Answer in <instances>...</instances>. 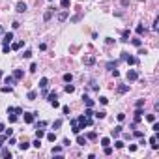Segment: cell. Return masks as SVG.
Returning a JSON list of instances; mask_svg holds the SVG:
<instances>
[{
	"instance_id": "obj_21",
	"label": "cell",
	"mask_w": 159,
	"mask_h": 159,
	"mask_svg": "<svg viewBox=\"0 0 159 159\" xmlns=\"http://www.w3.org/2000/svg\"><path fill=\"white\" fill-rule=\"evenodd\" d=\"M66 19H67V13H66V11H64V13H60V15H58V21H60V23H64Z\"/></svg>"
},
{
	"instance_id": "obj_16",
	"label": "cell",
	"mask_w": 159,
	"mask_h": 159,
	"mask_svg": "<svg viewBox=\"0 0 159 159\" xmlns=\"http://www.w3.org/2000/svg\"><path fill=\"white\" fill-rule=\"evenodd\" d=\"M62 127V120H56V122H53V129H60Z\"/></svg>"
},
{
	"instance_id": "obj_22",
	"label": "cell",
	"mask_w": 159,
	"mask_h": 159,
	"mask_svg": "<svg viewBox=\"0 0 159 159\" xmlns=\"http://www.w3.org/2000/svg\"><path fill=\"white\" fill-rule=\"evenodd\" d=\"M49 103L53 105V107H60V103H58V97H54V99H49Z\"/></svg>"
},
{
	"instance_id": "obj_43",
	"label": "cell",
	"mask_w": 159,
	"mask_h": 159,
	"mask_svg": "<svg viewBox=\"0 0 159 159\" xmlns=\"http://www.w3.org/2000/svg\"><path fill=\"white\" fill-rule=\"evenodd\" d=\"M114 144H116V148H124V142H122V140H116Z\"/></svg>"
},
{
	"instance_id": "obj_40",
	"label": "cell",
	"mask_w": 159,
	"mask_h": 159,
	"mask_svg": "<svg viewBox=\"0 0 159 159\" xmlns=\"http://www.w3.org/2000/svg\"><path fill=\"white\" fill-rule=\"evenodd\" d=\"M62 8H69V0H62Z\"/></svg>"
},
{
	"instance_id": "obj_26",
	"label": "cell",
	"mask_w": 159,
	"mask_h": 159,
	"mask_svg": "<svg viewBox=\"0 0 159 159\" xmlns=\"http://www.w3.org/2000/svg\"><path fill=\"white\" fill-rule=\"evenodd\" d=\"M32 146H34V148H41V140H39V138H36V140L32 142Z\"/></svg>"
},
{
	"instance_id": "obj_46",
	"label": "cell",
	"mask_w": 159,
	"mask_h": 159,
	"mask_svg": "<svg viewBox=\"0 0 159 159\" xmlns=\"http://www.w3.org/2000/svg\"><path fill=\"white\" fill-rule=\"evenodd\" d=\"M6 131V127H4V124H0V133H4Z\"/></svg>"
},
{
	"instance_id": "obj_15",
	"label": "cell",
	"mask_w": 159,
	"mask_h": 159,
	"mask_svg": "<svg viewBox=\"0 0 159 159\" xmlns=\"http://www.w3.org/2000/svg\"><path fill=\"white\" fill-rule=\"evenodd\" d=\"M53 11H54V9H53V8H51L49 11H45V15H43V19H45V21H49L51 17H53Z\"/></svg>"
},
{
	"instance_id": "obj_33",
	"label": "cell",
	"mask_w": 159,
	"mask_h": 159,
	"mask_svg": "<svg viewBox=\"0 0 159 159\" xmlns=\"http://www.w3.org/2000/svg\"><path fill=\"white\" fill-rule=\"evenodd\" d=\"M43 135H45V133H43V129H39V127H38V131H36V137H38V138H41Z\"/></svg>"
},
{
	"instance_id": "obj_38",
	"label": "cell",
	"mask_w": 159,
	"mask_h": 159,
	"mask_svg": "<svg viewBox=\"0 0 159 159\" xmlns=\"http://www.w3.org/2000/svg\"><path fill=\"white\" fill-rule=\"evenodd\" d=\"M105 154L110 155V154H112V148H110V146H105Z\"/></svg>"
},
{
	"instance_id": "obj_7",
	"label": "cell",
	"mask_w": 159,
	"mask_h": 159,
	"mask_svg": "<svg viewBox=\"0 0 159 159\" xmlns=\"http://www.w3.org/2000/svg\"><path fill=\"white\" fill-rule=\"evenodd\" d=\"M82 101H84V103H86V107H94V99H90V97H88L86 94H84V96H82Z\"/></svg>"
},
{
	"instance_id": "obj_1",
	"label": "cell",
	"mask_w": 159,
	"mask_h": 159,
	"mask_svg": "<svg viewBox=\"0 0 159 159\" xmlns=\"http://www.w3.org/2000/svg\"><path fill=\"white\" fill-rule=\"evenodd\" d=\"M77 124H79L80 129H84L86 126H92V120H90L88 116H79V118H77Z\"/></svg>"
},
{
	"instance_id": "obj_45",
	"label": "cell",
	"mask_w": 159,
	"mask_h": 159,
	"mask_svg": "<svg viewBox=\"0 0 159 159\" xmlns=\"http://www.w3.org/2000/svg\"><path fill=\"white\" fill-rule=\"evenodd\" d=\"M4 135H6V137H11V135H13V129H8V131L4 133Z\"/></svg>"
},
{
	"instance_id": "obj_48",
	"label": "cell",
	"mask_w": 159,
	"mask_h": 159,
	"mask_svg": "<svg viewBox=\"0 0 159 159\" xmlns=\"http://www.w3.org/2000/svg\"><path fill=\"white\" fill-rule=\"evenodd\" d=\"M0 77H2V71H0Z\"/></svg>"
},
{
	"instance_id": "obj_31",
	"label": "cell",
	"mask_w": 159,
	"mask_h": 159,
	"mask_svg": "<svg viewBox=\"0 0 159 159\" xmlns=\"http://www.w3.org/2000/svg\"><path fill=\"white\" fill-rule=\"evenodd\" d=\"M109 144H110V140H109L107 137H105V138H101V146H109Z\"/></svg>"
},
{
	"instance_id": "obj_17",
	"label": "cell",
	"mask_w": 159,
	"mask_h": 159,
	"mask_svg": "<svg viewBox=\"0 0 159 159\" xmlns=\"http://www.w3.org/2000/svg\"><path fill=\"white\" fill-rule=\"evenodd\" d=\"M15 80H17L15 77H9V75L6 77V84H15Z\"/></svg>"
},
{
	"instance_id": "obj_12",
	"label": "cell",
	"mask_w": 159,
	"mask_h": 159,
	"mask_svg": "<svg viewBox=\"0 0 159 159\" xmlns=\"http://www.w3.org/2000/svg\"><path fill=\"white\" fill-rule=\"evenodd\" d=\"M122 129H124V127H122V126H116V127H114V129H112V137H118V135L122 133Z\"/></svg>"
},
{
	"instance_id": "obj_34",
	"label": "cell",
	"mask_w": 159,
	"mask_h": 159,
	"mask_svg": "<svg viewBox=\"0 0 159 159\" xmlns=\"http://www.w3.org/2000/svg\"><path fill=\"white\" fill-rule=\"evenodd\" d=\"M30 56H32V51H25L23 53V58H30Z\"/></svg>"
},
{
	"instance_id": "obj_19",
	"label": "cell",
	"mask_w": 159,
	"mask_h": 159,
	"mask_svg": "<svg viewBox=\"0 0 159 159\" xmlns=\"http://www.w3.org/2000/svg\"><path fill=\"white\" fill-rule=\"evenodd\" d=\"M64 80H66V82H71V80H73V75H71V73H66V75H64Z\"/></svg>"
},
{
	"instance_id": "obj_5",
	"label": "cell",
	"mask_w": 159,
	"mask_h": 159,
	"mask_svg": "<svg viewBox=\"0 0 159 159\" xmlns=\"http://www.w3.org/2000/svg\"><path fill=\"white\" fill-rule=\"evenodd\" d=\"M34 118H36V114H32V112H26L25 114V122H26V124H32Z\"/></svg>"
},
{
	"instance_id": "obj_41",
	"label": "cell",
	"mask_w": 159,
	"mask_h": 159,
	"mask_svg": "<svg viewBox=\"0 0 159 159\" xmlns=\"http://www.w3.org/2000/svg\"><path fill=\"white\" fill-rule=\"evenodd\" d=\"M2 92H4V94H8V92H11V86H4V88H2Z\"/></svg>"
},
{
	"instance_id": "obj_2",
	"label": "cell",
	"mask_w": 159,
	"mask_h": 159,
	"mask_svg": "<svg viewBox=\"0 0 159 159\" xmlns=\"http://www.w3.org/2000/svg\"><path fill=\"white\" fill-rule=\"evenodd\" d=\"M137 79H138V73L135 69H129L127 71V80H137Z\"/></svg>"
},
{
	"instance_id": "obj_23",
	"label": "cell",
	"mask_w": 159,
	"mask_h": 159,
	"mask_svg": "<svg viewBox=\"0 0 159 159\" xmlns=\"http://www.w3.org/2000/svg\"><path fill=\"white\" fill-rule=\"evenodd\" d=\"M60 155V154H62V148H60V146H54V148H53V155Z\"/></svg>"
},
{
	"instance_id": "obj_10",
	"label": "cell",
	"mask_w": 159,
	"mask_h": 159,
	"mask_svg": "<svg viewBox=\"0 0 159 159\" xmlns=\"http://www.w3.org/2000/svg\"><path fill=\"white\" fill-rule=\"evenodd\" d=\"M118 92H120V94L129 92V84H122V86H118Z\"/></svg>"
},
{
	"instance_id": "obj_18",
	"label": "cell",
	"mask_w": 159,
	"mask_h": 159,
	"mask_svg": "<svg viewBox=\"0 0 159 159\" xmlns=\"http://www.w3.org/2000/svg\"><path fill=\"white\" fill-rule=\"evenodd\" d=\"M47 140L54 142V140H56V133H49V135H47Z\"/></svg>"
},
{
	"instance_id": "obj_42",
	"label": "cell",
	"mask_w": 159,
	"mask_h": 159,
	"mask_svg": "<svg viewBox=\"0 0 159 159\" xmlns=\"http://www.w3.org/2000/svg\"><path fill=\"white\" fill-rule=\"evenodd\" d=\"M62 110H64V114H69V107H67V105H64Z\"/></svg>"
},
{
	"instance_id": "obj_8",
	"label": "cell",
	"mask_w": 159,
	"mask_h": 159,
	"mask_svg": "<svg viewBox=\"0 0 159 159\" xmlns=\"http://www.w3.org/2000/svg\"><path fill=\"white\" fill-rule=\"evenodd\" d=\"M71 127H73V133H77V135L80 133V127H79V124H77V120H71Z\"/></svg>"
},
{
	"instance_id": "obj_20",
	"label": "cell",
	"mask_w": 159,
	"mask_h": 159,
	"mask_svg": "<svg viewBox=\"0 0 159 159\" xmlns=\"http://www.w3.org/2000/svg\"><path fill=\"white\" fill-rule=\"evenodd\" d=\"M23 45H25L23 41H17V43H13V45H11V49H15V51H17V49H21Z\"/></svg>"
},
{
	"instance_id": "obj_11",
	"label": "cell",
	"mask_w": 159,
	"mask_h": 159,
	"mask_svg": "<svg viewBox=\"0 0 159 159\" xmlns=\"http://www.w3.org/2000/svg\"><path fill=\"white\" fill-rule=\"evenodd\" d=\"M86 140H88V138L82 137V135H79V137H77V142H79V146H84V144H86Z\"/></svg>"
},
{
	"instance_id": "obj_37",
	"label": "cell",
	"mask_w": 159,
	"mask_h": 159,
	"mask_svg": "<svg viewBox=\"0 0 159 159\" xmlns=\"http://www.w3.org/2000/svg\"><path fill=\"white\" fill-rule=\"evenodd\" d=\"M105 114H107V112H103V110H101V112H96V118L101 120V118H105Z\"/></svg>"
},
{
	"instance_id": "obj_35",
	"label": "cell",
	"mask_w": 159,
	"mask_h": 159,
	"mask_svg": "<svg viewBox=\"0 0 159 159\" xmlns=\"http://www.w3.org/2000/svg\"><path fill=\"white\" fill-rule=\"evenodd\" d=\"M137 34H138V36H142V34H144V26H137Z\"/></svg>"
},
{
	"instance_id": "obj_14",
	"label": "cell",
	"mask_w": 159,
	"mask_h": 159,
	"mask_svg": "<svg viewBox=\"0 0 159 159\" xmlns=\"http://www.w3.org/2000/svg\"><path fill=\"white\" fill-rule=\"evenodd\" d=\"M64 90H66L67 94H71V92H75V86H73V84H66V86H64Z\"/></svg>"
},
{
	"instance_id": "obj_24",
	"label": "cell",
	"mask_w": 159,
	"mask_h": 159,
	"mask_svg": "<svg viewBox=\"0 0 159 159\" xmlns=\"http://www.w3.org/2000/svg\"><path fill=\"white\" fill-rule=\"evenodd\" d=\"M47 84H49V80H47L45 77H43V79L39 80V86H41V88H47Z\"/></svg>"
},
{
	"instance_id": "obj_13",
	"label": "cell",
	"mask_w": 159,
	"mask_h": 159,
	"mask_svg": "<svg viewBox=\"0 0 159 159\" xmlns=\"http://www.w3.org/2000/svg\"><path fill=\"white\" fill-rule=\"evenodd\" d=\"M150 144H152V148H154V150H157V146H159V144H157V137H152V138H150Z\"/></svg>"
},
{
	"instance_id": "obj_27",
	"label": "cell",
	"mask_w": 159,
	"mask_h": 159,
	"mask_svg": "<svg viewBox=\"0 0 159 159\" xmlns=\"http://www.w3.org/2000/svg\"><path fill=\"white\" fill-rule=\"evenodd\" d=\"M131 43H133L135 47H140V45H142V41H140L138 38H137V39H131Z\"/></svg>"
},
{
	"instance_id": "obj_36",
	"label": "cell",
	"mask_w": 159,
	"mask_h": 159,
	"mask_svg": "<svg viewBox=\"0 0 159 159\" xmlns=\"http://www.w3.org/2000/svg\"><path fill=\"white\" fill-rule=\"evenodd\" d=\"M146 120H148V122H155V114H148Z\"/></svg>"
},
{
	"instance_id": "obj_47",
	"label": "cell",
	"mask_w": 159,
	"mask_h": 159,
	"mask_svg": "<svg viewBox=\"0 0 159 159\" xmlns=\"http://www.w3.org/2000/svg\"><path fill=\"white\" fill-rule=\"evenodd\" d=\"M2 34H4V26H0V36H2Z\"/></svg>"
},
{
	"instance_id": "obj_6",
	"label": "cell",
	"mask_w": 159,
	"mask_h": 159,
	"mask_svg": "<svg viewBox=\"0 0 159 159\" xmlns=\"http://www.w3.org/2000/svg\"><path fill=\"white\" fill-rule=\"evenodd\" d=\"M13 77H15L17 80L23 79V77H25V71H23V69H15V71H13Z\"/></svg>"
},
{
	"instance_id": "obj_4",
	"label": "cell",
	"mask_w": 159,
	"mask_h": 159,
	"mask_svg": "<svg viewBox=\"0 0 159 159\" xmlns=\"http://www.w3.org/2000/svg\"><path fill=\"white\" fill-rule=\"evenodd\" d=\"M11 39H13V34L8 32V34H4V39H2V41H4V45H9V41H11Z\"/></svg>"
},
{
	"instance_id": "obj_39",
	"label": "cell",
	"mask_w": 159,
	"mask_h": 159,
	"mask_svg": "<svg viewBox=\"0 0 159 159\" xmlns=\"http://www.w3.org/2000/svg\"><path fill=\"white\" fill-rule=\"evenodd\" d=\"M84 62H86V66H92V64L96 62V60H94V58H86V60H84Z\"/></svg>"
},
{
	"instance_id": "obj_44",
	"label": "cell",
	"mask_w": 159,
	"mask_h": 159,
	"mask_svg": "<svg viewBox=\"0 0 159 159\" xmlns=\"http://www.w3.org/2000/svg\"><path fill=\"white\" fill-rule=\"evenodd\" d=\"M6 138H8L6 135H2V137H0V148H2V144H4V140H6Z\"/></svg>"
},
{
	"instance_id": "obj_28",
	"label": "cell",
	"mask_w": 159,
	"mask_h": 159,
	"mask_svg": "<svg viewBox=\"0 0 159 159\" xmlns=\"http://www.w3.org/2000/svg\"><path fill=\"white\" fill-rule=\"evenodd\" d=\"M28 146H30L28 142H21L19 144V150H28Z\"/></svg>"
},
{
	"instance_id": "obj_3",
	"label": "cell",
	"mask_w": 159,
	"mask_h": 159,
	"mask_svg": "<svg viewBox=\"0 0 159 159\" xmlns=\"http://www.w3.org/2000/svg\"><path fill=\"white\" fill-rule=\"evenodd\" d=\"M15 9H17V13H25L26 11V4H25V2H19Z\"/></svg>"
},
{
	"instance_id": "obj_9",
	"label": "cell",
	"mask_w": 159,
	"mask_h": 159,
	"mask_svg": "<svg viewBox=\"0 0 159 159\" xmlns=\"http://www.w3.org/2000/svg\"><path fill=\"white\" fill-rule=\"evenodd\" d=\"M0 155H2V157H6V159H11V152L8 150V148H2V152H0Z\"/></svg>"
},
{
	"instance_id": "obj_30",
	"label": "cell",
	"mask_w": 159,
	"mask_h": 159,
	"mask_svg": "<svg viewBox=\"0 0 159 159\" xmlns=\"http://www.w3.org/2000/svg\"><path fill=\"white\" fill-rule=\"evenodd\" d=\"M36 97H38V94H36V92H28V99L30 101H34Z\"/></svg>"
},
{
	"instance_id": "obj_25",
	"label": "cell",
	"mask_w": 159,
	"mask_h": 159,
	"mask_svg": "<svg viewBox=\"0 0 159 159\" xmlns=\"http://www.w3.org/2000/svg\"><path fill=\"white\" fill-rule=\"evenodd\" d=\"M92 114H94V110H92V107H88V109H86V110H84V116H88V118H90V116H92Z\"/></svg>"
},
{
	"instance_id": "obj_32",
	"label": "cell",
	"mask_w": 159,
	"mask_h": 159,
	"mask_svg": "<svg viewBox=\"0 0 159 159\" xmlns=\"http://www.w3.org/2000/svg\"><path fill=\"white\" fill-rule=\"evenodd\" d=\"M99 103H101V105H107V103H109V99H107L105 96H101V97H99Z\"/></svg>"
},
{
	"instance_id": "obj_29",
	"label": "cell",
	"mask_w": 159,
	"mask_h": 159,
	"mask_svg": "<svg viewBox=\"0 0 159 159\" xmlns=\"http://www.w3.org/2000/svg\"><path fill=\"white\" fill-rule=\"evenodd\" d=\"M118 66V60H114V62H109L107 64V67H109V69H112V67H116Z\"/></svg>"
}]
</instances>
